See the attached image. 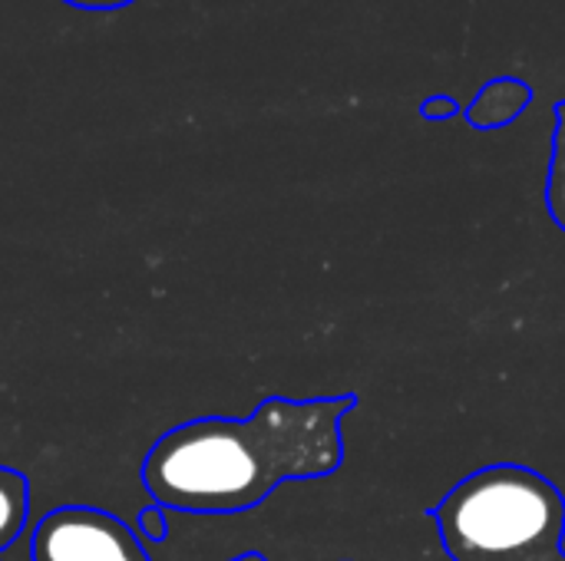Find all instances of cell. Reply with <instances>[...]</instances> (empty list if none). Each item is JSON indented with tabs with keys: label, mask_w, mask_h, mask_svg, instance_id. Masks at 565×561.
Listing matches in <instances>:
<instances>
[{
	"label": "cell",
	"mask_w": 565,
	"mask_h": 561,
	"mask_svg": "<svg viewBox=\"0 0 565 561\" xmlns=\"http://www.w3.org/2000/svg\"><path fill=\"white\" fill-rule=\"evenodd\" d=\"M358 393L262 400L245 420L202 417L162 433L142 460L149 499L185 516L258 509L278 486L334 476L344 463V417Z\"/></svg>",
	"instance_id": "6da1fadb"
},
{
	"label": "cell",
	"mask_w": 565,
	"mask_h": 561,
	"mask_svg": "<svg viewBox=\"0 0 565 561\" xmlns=\"http://www.w3.org/2000/svg\"><path fill=\"white\" fill-rule=\"evenodd\" d=\"M450 561H565V496L520 463H493L460 479L434 509Z\"/></svg>",
	"instance_id": "7a4b0ae2"
},
{
	"label": "cell",
	"mask_w": 565,
	"mask_h": 561,
	"mask_svg": "<svg viewBox=\"0 0 565 561\" xmlns=\"http://www.w3.org/2000/svg\"><path fill=\"white\" fill-rule=\"evenodd\" d=\"M30 561H152L139 536L93 506L50 509L30 532Z\"/></svg>",
	"instance_id": "3957f363"
},
{
	"label": "cell",
	"mask_w": 565,
	"mask_h": 561,
	"mask_svg": "<svg viewBox=\"0 0 565 561\" xmlns=\"http://www.w3.org/2000/svg\"><path fill=\"white\" fill-rule=\"evenodd\" d=\"M533 103V86L520 76H497L487 86L477 89L473 103L463 109L467 122L480 132H493L503 129L510 122H516Z\"/></svg>",
	"instance_id": "277c9868"
},
{
	"label": "cell",
	"mask_w": 565,
	"mask_h": 561,
	"mask_svg": "<svg viewBox=\"0 0 565 561\" xmlns=\"http://www.w3.org/2000/svg\"><path fill=\"white\" fill-rule=\"evenodd\" d=\"M30 519V483L23 473L0 466V555L17 546Z\"/></svg>",
	"instance_id": "5b68a950"
},
{
	"label": "cell",
	"mask_w": 565,
	"mask_h": 561,
	"mask_svg": "<svg viewBox=\"0 0 565 561\" xmlns=\"http://www.w3.org/2000/svg\"><path fill=\"white\" fill-rule=\"evenodd\" d=\"M553 152H550V175H546V208L556 228L565 231V99L553 109Z\"/></svg>",
	"instance_id": "8992f818"
},
{
	"label": "cell",
	"mask_w": 565,
	"mask_h": 561,
	"mask_svg": "<svg viewBox=\"0 0 565 561\" xmlns=\"http://www.w3.org/2000/svg\"><path fill=\"white\" fill-rule=\"evenodd\" d=\"M166 516H169V513H166L162 506H146V509L139 513L136 529H139V532H146L149 539L162 542V539H166V532H169V529H166Z\"/></svg>",
	"instance_id": "52a82bcc"
},
{
	"label": "cell",
	"mask_w": 565,
	"mask_h": 561,
	"mask_svg": "<svg viewBox=\"0 0 565 561\" xmlns=\"http://www.w3.org/2000/svg\"><path fill=\"white\" fill-rule=\"evenodd\" d=\"M460 112V103L454 99V96H430V99H424L420 103V116L424 119H434V122H440V119H454Z\"/></svg>",
	"instance_id": "ba28073f"
},
{
	"label": "cell",
	"mask_w": 565,
	"mask_h": 561,
	"mask_svg": "<svg viewBox=\"0 0 565 561\" xmlns=\"http://www.w3.org/2000/svg\"><path fill=\"white\" fill-rule=\"evenodd\" d=\"M66 3H73L79 10H116V7H126L132 0H66Z\"/></svg>",
	"instance_id": "9c48e42d"
},
{
	"label": "cell",
	"mask_w": 565,
	"mask_h": 561,
	"mask_svg": "<svg viewBox=\"0 0 565 561\" xmlns=\"http://www.w3.org/2000/svg\"><path fill=\"white\" fill-rule=\"evenodd\" d=\"M232 561H268L262 552H245V555H238V559H232Z\"/></svg>",
	"instance_id": "30bf717a"
}]
</instances>
